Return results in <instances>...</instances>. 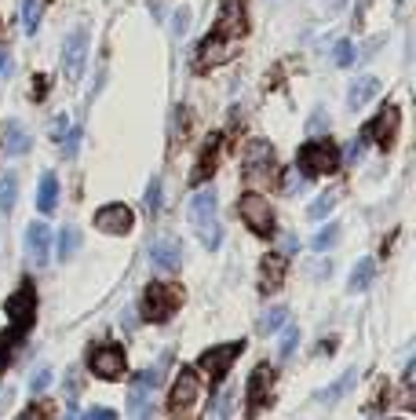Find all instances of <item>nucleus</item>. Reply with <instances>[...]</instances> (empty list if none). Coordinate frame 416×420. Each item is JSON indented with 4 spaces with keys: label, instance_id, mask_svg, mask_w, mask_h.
<instances>
[{
    "label": "nucleus",
    "instance_id": "obj_26",
    "mask_svg": "<svg viewBox=\"0 0 416 420\" xmlns=\"http://www.w3.org/2000/svg\"><path fill=\"white\" fill-rule=\"evenodd\" d=\"M285 318H289V307H271L267 314H263L259 329H263V332H274V329H281V325H285Z\"/></svg>",
    "mask_w": 416,
    "mask_h": 420
},
{
    "label": "nucleus",
    "instance_id": "obj_8",
    "mask_svg": "<svg viewBox=\"0 0 416 420\" xmlns=\"http://www.w3.org/2000/svg\"><path fill=\"white\" fill-rule=\"evenodd\" d=\"M197 391H201V384H197V373H194V369H183L179 376H175V388H172V398H168L172 413H175V416L190 413V409L197 406Z\"/></svg>",
    "mask_w": 416,
    "mask_h": 420
},
{
    "label": "nucleus",
    "instance_id": "obj_24",
    "mask_svg": "<svg viewBox=\"0 0 416 420\" xmlns=\"http://www.w3.org/2000/svg\"><path fill=\"white\" fill-rule=\"evenodd\" d=\"M281 270H285V256H267V260H263V285H267V289H278L281 285Z\"/></svg>",
    "mask_w": 416,
    "mask_h": 420
},
{
    "label": "nucleus",
    "instance_id": "obj_16",
    "mask_svg": "<svg viewBox=\"0 0 416 420\" xmlns=\"http://www.w3.org/2000/svg\"><path fill=\"white\" fill-rule=\"evenodd\" d=\"M55 205H59V179H55V172H44L40 176V191H37V212L52 216Z\"/></svg>",
    "mask_w": 416,
    "mask_h": 420
},
{
    "label": "nucleus",
    "instance_id": "obj_39",
    "mask_svg": "<svg viewBox=\"0 0 416 420\" xmlns=\"http://www.w3.org/2000/svg\"><path fill=\"white\" fill-rule=\"evenodd\" d=\"M88 420H117V413L114 409H92V413H88Z\"/></svg>",
    "mask_w": 416,
    "mask_h": 420
},
{
    "label": "nucleus",
    "instance_id": "obj_2",
    "mask_svg": "<svg viewBox=\"0 0 416 420\" xmlns=\"http://www.w3.org/2000/svg\"><path fill=\"white\" fill-rule=\"evenodd\" d=\"M299 168L307 176H328V172H336L340 168V154H336V146L328 143V139H314V143H307L303 150H299Z\"/></svg>",
    "mask_w": 416,
    "mask_h": 420
},
{
    "label": "nucleus",
    "instance_id": "obj_38",
    "mask_svg": "<svg viewBox=\"0 0 416 420\" xmlns=\"http://www.w3.org/2000/svg\"><path fill=\"white\" fill-rule=\"evenodd\" d=\"M77 146H81V128H73L70 139H66V157H73V154H77Z\"/></svg>",
    "mask_w": 416,
    "mask_h": 420
},
{
    "label": "nucleus",
    "instance_id": "obj_22",
    "mask_svg": "<svg viewBox=\"0 0 416 420\" xmlns=\"http://www.w3.org/2000/svg\"><path fill=\"white\" fill-rule=\"evenodd\" d=\"M128 406H131V416H136V420H150V388L131 384V398H128Z\"/></svg>",
    "mask_w": 416,
    "mask_h": 420
},
{
    "label": "nucleus",
    "instance_id": "obj_19",
    "mask_svg": "<svg viewBox=\"0 0 416 420\" xmlns=\"http://www.w3.org/2000/svg\"><path fill=\"white\" fill-rule=\"evenodd\" d=\"M4 146H8L11 157H22V154L30 150V136H26V128H22L18 121H8V128H4Z\"/></svg>",
    "mask_w": 416,
    "mask_h": 420
},
{
    "label": "nucleus",
    "instance_id": "obj_42",
    "mask_svg": "<svg viewBox=\"0 0 416 420\" xmlns=\"http://www.w3.org/2000/svg\"><path fill=\"white\" fill-rule=\"evenodd\" d=\"M18 420H44V416H40V413H37V409H26V413H22V416H18Z\"/></svg>",
    "mask_w": 416,
    "mask_h": 420
},
{
    "label": "nucleus",
    "instance_id": "obj_10",
    "mask_svg": "<svg viewBox=\"0 0 416 420\" xmlns=\"http://www.w3.org/2000/svg\"><path fill=\"white\" fill-rule=\"evenodd\" d=\"M92 373L102 376V380H117V376L124 373V351L114 347V344H106L92 354Z\"/></svg>",
    "mask_w": 416,
    "mask_h": 420
},
{
    "label": "nucleus",
    "instance_id": "obj_7",
    "mask_svg": "<svg viewBox=\"0 0 416 420\" xmlns=\"http://www.w3.org/2000/svg\"><path fill=\"white\" fill-rule=\"evenodd\" d=\"M95 227L102 230V234H128L131 227H136V212H131L128 205H102L95 212Z\"/></svg>",
    "mask_w": 416,
    "mask_h": 420
},
{
    "label": "nucleus",
    "instance_id": "obj_1",
    "mask_svg": "<svg viewBox=\"0 0 416 420\" xmlns=\"http://www.w3.org/2000/svg\"><path fill=\"white\" fill-rule=\"evenodd\" d=\"M215 208H219V198H215L212 186H201V191L190 198V220H194V230H197V238H201V245H205L208 252H215L219 241H223V230H219Z\"/></svg>",
    "mask_w": 416,
    "mask_h": 420
},
{
    "label": "nucleus",
    "instance_id": "obj_11",
    "mask_svg": "<svg viewBox=\"0 0 416 420\" xmlns=\"http://www.w3.org/2000/svg\"><path fill=\"white\" fill-rule=\"evenodd\" d=\"M150 263L158 267V270H175V267L183 263V245L172 241V238L153 241V245H150Z\"/></svg>",
    "mask_w": 416,
    "mask_h": 420
},
{
    "label": "nucleus",
    "instance_id": "obj_40",
    "mask_svg": "<svg viewBox=\"0 0 416 420\" xmlns=\"http://www.w3.org/2000/svg\"><path fill=\"white\" fill-rule=\"evenodd\" d=\"M52 136H55V139L66 136V117H55V121H52Z\"/></svg>",
    "mask_w": 416,
    "mask_h": 420
},
{
    "label": "nucleus",
    "instance_id": "obj_34",
    "mask_svg": "<svg viewBox=\"0 0 416 420\" xmlns=\"http://www.w3.org/2000/svg\"><path fill=\"white\" fill-rule=\"evenodd\" d=\"M333 59H336V66H350V59H355V48H350V40H340L336 52H333Z\"/></svg>",
    "mask_w": 416,
    "mask_h": 420
},
{
    "label": "nucleus",
    "instance_id": "obj_21",
    "mask_svg": "<svg viewBox=\"0 0 416 420\" xmlns=\"http://www.w3.org/2000/svg\"><path fill=\"white\" fill-rule=\"evenodd\" d=\"M77 248H81V227L66 223V227H62V234H59V260H73V256H77Z\"/></svg>",
    "mask_w": 416,
    "mask_h": 420
},
{
    "label": "nucleus",
    "instance_id": "obj_15",
    "mask_svg": "<svg viewBox=\"0 0 416 420\" xmlns=\"http://www.w3.org/2000/svg\"><path fill=\"white\" fill-rule=\"evenodd\" d=\"M234 52H237V40L234 37H212V40H205L201 62H205V66H215V62H227Z\"/></svg>",
    "mask_w": 416,
    "mask_h": 420
},
{
    "label": "nucleus",
    "instance_id": "obj_13",
    "mask_svg": "<svg viewBox=\"0 0 416 420\" xmlns=\"http://www.w3.org/2000/svg\"><path fill=\"white\" fill-rule=\"evenodd\" d=\"M271 384H274V369L263 362V366H256V373H252V380H249V409L256 413L263 402H267V391H271Z\"/></svg>",
    "mask_w": 416,
    "mask_h": 420
},
{
    "label": "nucleus",
    "instance_id": "obj_27",
    "mask_svg": "<svg viewBox=\"0 0 416 420\" xmlns=\"http://www.w3.org/2000/svg\"><path fill=\"white\" fill-rule=\"evenodd\" d=\"M355 376H358V369H350L347 376H340V380H336L333 388H328V391H321V402H336V398H340L350 384H355Z\"/></svg>",
    "mask_w": 416,
    "mask_h": 420
},
{
    "label": "nucleus",
    "instance_id": "obj_41",
    "mask_svg": "<svg viewBox=\"0 0 416 420\" xmlns=\"http://www.w3.org/2000/svg\"><path fill=\"white\" fill-rule=\"evenodd\" d=\"M8 73H11V59L0 52V77H8Z\"/></svg>",
    "mask_w": 416,
    "mask_h": 420
},
{
    "label": "nucleus",
    "instance_id": "obj_12",
    "mask_svg": "<svg viewBox=\"0 0 416 420\" xmlns=\"http://www.w3.org/2000/svg\"><path fill=\"white\" fill-rule=\"evenodd\" d=\"M26 248H30V260L37 267L48 263V252H52V230H48V223H33L26 230Z\"/></svg>",
    "mask_w": 416,
    "mask_h": 420
},
{
    "label": "nucleus",
    "instance_id": "obj_35",
    "mask_svg": "<svg viewBox=\"0 0 416 420\" xmlns=\"http://www.w3.org/2000/svg\"><path fill=\"white\" fill-rule=\"evenodd\" d=\"M333 205H336V198H333V194H321V198H318V201L311 205V216H314V220L328 216V208H333Z\"/></svg>",
    "mask_w": 416,
    "mask_h": 420
},
{
    "label": "nucleus",
    "instance_id": "obj_6",
    "mask_svg": "<svg viewBox=\"0 0 416 420\" xmlns=\"http://www.w3.org/2000/svg\"><path fill=\"white\" fill-rule=\"evenodd\" d=\"M241 351H245V340L219 344V347H212V351H205V354H201V362H197V369H205V376H208V380H223V376H227V369H230V362L237 359Z\"/></svg>",
    "mask_w": 416,
    "mask_h": 420
},
{
    "label": "nucleus",
    "instance_id": "obj_18",
    "mask_svg": "<svg viewBox=\"0 0 416 420\" xmlns=\"http://www.w3.org/2000/svg\"><path fill=\"white\" fill-rule=\"evenodd\" d=\"M267 164H274L271 143H252V146H249V154H245V172H249V176H259Z\"/></svg>",
    "mask_w": 416,
    "mask_h": 420
},
{
    "label": "nucleus",
    "instance_id": "obj_20",
    "mask_svg": "<svg viewBox=\"0 0 416 420\" xmlns=\"http://www.w3.org/2000/svg\"><path fill=\"white\" fill-rule=\"evenodd\" d=\"M372 275H376V263H372V260H358L355 270H350L347 289H350V292H365V289L372 285Z\"/></svg>",
    "mask_w": 416,
    "mask_h": 420
},
{
    "label": "nucleus",
    "instance_id": "obj_23",
    "mask_svg": "<svg viewBox=\"0 0 416 420\" xmlns=\"http://www.w3.org/2000/svg\"><path fill=\"white\" fill-rule=\"evenodd\" d=\"M15 194H18V176L4 172L0 176V212H11L15 208Z\"/></svg>",
    "mask_w": 416,
    "mask_h": 420
},
{
    "label": "nucleus",
    "instance_id": "obj_36",
    "mask_svg": "<svg viewBox=\"0 0 416 420\" xmlns=\"http://www.w3.org/2000/svg\"><path fill=\"white\" fill-rule=\"evenodd\" d=\"M186 30H190V8H179V11H175V23H172V33L183 37Z\"/></svg>",
    "mask_w": 416,
    "mask_h": 420
},
{
    "label": "nucleus",
    "instance_id": "obj_25",
    "mask_svg": "<svg viewBox=\"0 0 416 420\" xmlns=\"http://www.w3.org/2000/svg\"><path fill=\"white\" fill-rule=\"evenodd\" d=\"M340 241V223H328L325 230H318V234H314V252H325V248H333Z\"/></svg>",
    "mask_w": 416,
    "mask_h": 420
},
{
    "label": "nucleus",
    "instance_id": "obj_37",
    "mask_svg": "<svg viewBox=\"0 0 416 420\" xmlns=\"http://www.w3.org/2000/svg\"><path fill=\"white\" fill-rule=\"evenodd\" d=\"M365 143H369V132H362V139H355V143L347 146V161H350V164H355V161L365 154Z\"/></svg>",
    "mask_w": 416,
    "mask_h": 420
},
{
    "label": "nucleus",
    "instance_id": "obj_5",
    "mask_svg": "<svg viewBox=\"0 0 416 420\" xmlns=\"http://www.w3.org/2000/svg\"><path fill=\"white\" fill-rule=\"evenodd\" d=\"M146 318L150 322H168L172 318V311L179 307V289L175 285H165V282H153L146 289Z\"/></svg>",
    "mask_w": 416,
    "mask_h": 420
},
{
    "label": "nucleus",
    "instance_id": "obj_17",
    "mask_svg": "<svg viewBox=\"0 0 416 420\" xmlns=\"http://www.w3.org/2000/svg\"><path fill=\"white\" fill-rule=\"evenodd\" d=\"M376 92H380V80L376 77H358L355 84H350V92H347V107L350 110H362L369 99H376Z\"/></svg>",
    "mask_w": 416,
    "mask_h": 420
},
{
    "label": "nucleus",
    "instance_id": "obj_28",
    "mask_svg": "<svg viewBox=\"0 0 416 420\" xmlns=\"http://www.w3.org/2000/svg\"><path fill=\"white\" fill-rule=\"evenodd\" d=\"M22 23H26V33H37V23H40V0H22Z\"/></svg>",
    "mask_w": 416,
    "mask_h": 420
},
{
    "label": "nucleus",
    "instance_id": "obj_33",
    "mask_svg": "<svg viewBox=\"0 0 416 420\" xmlns=\"http://www.w3.org/2000/svg\"><path fill=\"white\" fill-rule=\"evenodd\" d=\"M230 406H234V395H230V391H223V395L215 398V413H212V420H227Z\"/></svg>",
    "mask_w": 416,
    "mask_h": 420
},
{
    "label": "nucleus",
    "instance_id": "obj_32",
    "mask_svg": "<svg viewBox=\"0 0 416 420\" xmlns=\"http://www.w3.org/2000/svg\"><path fill=\"white\" fill-rule=\"evenodd\" d=\"M146 208H150V212H158V208H161V179L158 176H153L150 186H146Z\"/></svg>",
    "mask_w": 416,
    "mask_h": 420
},
{
    "label": "nucleus",
    "instance_id": "obj_4",
    "mask_svg": "<svg viewBox=\"0 0 416 420\" xmlns=\"http://www.w3.org/2000/svg\"><path fill=\"white\" fill-rule=\"evenodd\" d=\"M237 212L256 230V234H274V208H271V201L263 194H245L237 201Z\"/></svg>",
    "mask_w": 416,
    "mask_h": 420
},
{
    "label": "nucleus",
    "instance_id": "obj_3",
    "mask_svg": "<svg viewBox=\"0 0 416 420\" xmlns=\"http://www.w3.org/2000/svg\"><path fill=\"white\" fill-rule=\"evenodd\" d=\"M4 311H8L11 329L26 336V332H30V325H33V318H37V296H33V285H22V289L15 292V296H8Z\"/></svg>",
    "mask_w": 416,
    "mask_h": 420
},
{
    "label": "nucleus",
    "instance_id": "obj_14",
    "mask_svg": "<svg viewBox=\"0 0 416 420\" xmlns=\"http://www.w3.org/2000/svg\"><path fill=\"white\" fill-rule=\"evenodd\" d=\"M365 132H369V139H376L380 146H391L394 143V132H398V107H387Z\"/></svg>",
    "mask_w": 416,
    "mask_h": 420
},
{
    "label": "nucleus",
    "instance_id": "obj_30",
    "mask_svg": "<svg viewBox=\"0 0 416 420\" xmlns=\"http://www.w3.org/2000/svg\"><path fill=\"white\" fill-rule=\"evenodd\" d=\"M296 344H299V329H296V325H289V329H285V336H281V344H278L281 359H289V354L296 351Z\"/></svg>",
    "mask_w": 416,
    "mask_h": 420
},
{
    "label": "nucleus",
    "instance_id": "obj_31",
    "mask_svg": "<svg viewBox=\"0 0 416 420\" xmlns=\"http://www.w3.org/2000/svg\"><path fill=\"white\" fill-rule=\"evenodd\" d=\"M48 388H52V369H37V373H33V380H30L33 398H37V395H44Z\"/></svg>",
    "mask_w": 416,
    "mask_h": 420
},
{
    "label": "nucleus",
    "instance_id": "obj_9",
    "mask_svg": "<svg viewBox=\"0 0 416 420\" xmlns=\"http://www.w3.org/2000/svg\"><path fill=\"white\" fill-rule=\"evenodd\" d=\"M84 59H88V30H73L70 37H66V48H62V70H66L70 80L81 77Z\"/></svg>",
    "mask_w": 416,
    "mask_h": 420
},
{
    "label": "nucleus",
    "instance_id": "obj_29",
    "mask_svg": "<svg viewBox=\"0 0 416 420\" xmlns=\"http://www.w3.org/2000/svg\"><path fill=\"white\" fill-rule=\"evenodd\" d=\"M18 336L22 332H15V329H8V332H0V369L8 366V359H11V351H15V344H18Z\"/></svg>",
    "mask_w": 416,
    "mask_h": 420
}]
</instances>
